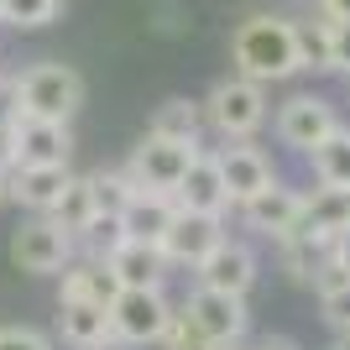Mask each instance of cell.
Here are the masks:
<instances>
[{"label":"cell","instance_id":"6da1fadb","mask_svg":"<svg viewBox=\"0 0 350 350\" xmlns=\"http://www.w3.org/2000/svg\"><path fill=\"white\" fill-rule=\"evenodd\" d=\"M230 58H235V79H251V84L293 79L298 73L293 21H282V16H251V21H241L230 37Z\"/></svg>","mask_w":350,"mask_h":350},{"label":"cell","instance_id":"7a4b0ae2","mask_svg":"<svg viewBox=\"0 0 350 350\" xmlns=\"http://www.w3.org/2000/svg\"><path fill=\"white\" fill-rule=\"evenodd\" d=\"M84 105V79L68 63H31L16 79V110L21 120H58L68 126V116Z\"/></svg>","mask_w":350,"mask_h":350},{"label":"cell","instance_id":"3957f363","mask_svg":"<svg viewBox=\"0 0 350 350\" xmlns=\"http://www.w3.org/2000/svg\"><path fill=\"white\" fill-rule=\"evenodd\" d=\"M199 110H204V120L225 142H246L267 120V94H262V84H251V79H219Z\"/></svg>","mask_w":350,"mask_h":350},{"label":"cell","instance_id":"277c9868","mask_svg":"<svg viewBox=\"0 0 350 350\" xmlns=\"http://www.w3.org/2000/svg\"><path fill=\"white\" fill-rule=\"evenodd\" d=\"M105 314H110L116 345H157L173 319V304L162 298V288H120Z\"/></svg>","mask_w":350,"mask_h":350},{"label":"cell","instance_id":"5b68a950","mask_svg":"<svg viewBox=\"0 0 350 350\" xmlns=\"http://www.w3.org/2000/svg\"><path fill=\"white\" fill-rule=\"evenodd\" d=\"M183 314H189L193 329H199L209 345H219V350H230L235 340L246 335V324H251L246 298H235V293H215V288H193L189 298H183Z\"/></svg>","mask_w":350,"mask_h":350},{"label":"cell","instance_id":"8992f818","mask_svg":"<svg viewBox=\"0 0 350 350\" xmlns=\"http://www.w3.org/2000/svg\"><path fill=\"white\" fill-rule=\"evenodd\" d=\"M68 256H73V241L47 215L16 225V235H11V262L21 267V272H31V278H53V272L68 267Z\"/></svg>","mask_w":350,"mask_h":350},{"label":"cell","instance_id":"52a82bcc","mask_svg":"<svg viewBox=\"0 0 350 350\" xmlns=\"http://www.w3.org/2000/svg\"><path fill=\"white\" fill-rule=\"evenodd\" d=\"M225 241V219L215 215H189V209H178L173 225L162 230L157 251H162V262L167 267H199L209 256V251Z\"/></svg>","mask_w":350,"mask_h":350},{"label":"cell","instance_id":"ba28073f","mask_svg":"<svg viewBox=\"0 0 350 350\" xmlns=\"http://www.w3.org/2000/svg\"><path fill=\"white\" fill-rule=\"evenodd\" d=\"M241 219H246L256 235H272V241L298 235V230H304V193L288 189L282 178H272L262 193H251L246 204H241Z\"/></svg>","mask_w":350,"mask_h":350},{"label":"cell","instance_id":"9c48e42d","mask_svg":"<svg viewBox=\"0 0 350 350\" xmlns=\"http://www.w3.org/2000/svg\"><path fill=\"white\" fill-rule=\"evenodd\" d=\"M251 282H256V251L246 241H219L209 251L204 262L193 267V288H215V293H235V298H246Z\"/></svg>","mask_w":350,"mask_h":350},{"label":"cell","instance_id":"30bf717a","mask_svg":"<svg viewBox=\"0 0 350 350\" xmlns=\"http://www.w3.org/2000/svg\"><path fill=\"white\" fill-rule=\"evenodd\" d=\"M335 126H340L335 105L319 100V94H293V100L278 110V136H282V146L304 152V157H308V152H314L329 131H335Z\"/></svg>","mask_w":350,"mask_h":350},{"label":"cell","instance_id":"8fae6325","mask_svg":"<svg viewBox=\"0 0 350 350\" xmlns=\"http://www.w3.org/2000/svg\"><path fill=\"white\" fill-rule=\"evenodd\" d=\"M193 152H199V146H183V142H157V136H146V142L131 152L126 173L136 178V189L173 193V189H178V178H183V167L193 162Z\"/></svg>","mask_w":350,"mask_h":350},{"label":"cell","instance_id":"7c38bea8","mask_svg":"<svg viewBox=\"0 0 350 350\" xmlns=\"http://www.w3.org/2000/svg\"><path fill=\"white\" fill-rule=\"evenodd\" d=\"M173 204L189 209V215H215V219H225L230 193H225V178H219L215 152H204V146L193 152V162L183 167V178H178V189H173Z\"/></svg>","mask_w":350,"mask_h":350},{"label":"cell","instance_id":"4fadbf2b","mask_svg":"<svg viewBox=\"0 0 350 350\" xmlns=\"http://www.w3.org/2000/svg\"><path fill=\"white\" fill-rule=\"evenodd\" d=\"M11 142H16L11 167H58V162H68L73 136H68V126H58V120H16Z\"/></svg>","mask_w":350,"mask_h":350},{"label":"cell","instance_id":"5bb4252c","mask_svg":"<svg viewBox=\"0 0 350 350\" xmlns=\"http://www.w3.org/2000/svg\"><path fill=\"white\" fill-rule=\"evenodd\" d=\"M215 162H219V178H225V193H230V204H246L251 193H262L267 183H272V157L267 152H256V146H246V142H235V146H225V152H215Z\"/></svg>","mask_w":350,"mask_h":350},{"label":"cell","instance_id":"9a60e30c","mask_svg":"<svg viewBox=\"0 0 350 350\" xmlns=\"http://www.w3.org/2000/svg\"><path fill=\"white\" fill-rule=\"evenodd\" d=\"M58 335L73 350H110L116 345L110 314L100 304H79V298H58Z\"/></svg>","mask_w":350,"mask_h":350},{"label":"cell","instance_id":"2e32d148","mask_svg":"<svg viewBox=\"0 0 350 350\" xmlns=\"http://www.w3.org/2000/svg\"><path fill=\"white\" fill-rule=\"evenodd\" d=\"M105 267L116 272L120 288H162V278H167V262H162V251L152 246V241H120L110 256H105Z\"/></svg>","mask_w":350,"mask_h":350},{"label":"cell","instance_id":"e0dca14e","mask_svg":"<svg viewBox=\"0 0 350 350\" xmlns=\"http://www.w3.org/2000/svg\"><path fill=\"white\" fill-rule=\"evenodd\" d=\"M68 162H58V167H11L5 173V183H11V199L21 209H31V215H47V209L58 204V193L68 189Z\"/></svg>","mask_w":350,"mask_h":350},{"label":"cell","instance_id":"ac0fdd59","mask_svg":"<svg viewBox=\"0 0 350 350\" xmlns=\"http://www.w3.org/2000/svg\"><path fill=\"white\" fill-rule=\"evenodd\" d=\"M178 204H173V193H157V189H136L131 193V204L120 209V225H126V235L131 241H152L157 246L162 230L173 225Z\"/></svg>","mask_w":350,"mask_h":350},{"label":"cell","instance_id":"d6986e66","mask_svg":"<svg viewBox=\"0 0 350 350\" xmlns=\"http://www.w3.org/2000/svg\"><path fill=\"white\" fill-rule=\"evenodd\" d=\"M116 293H120V282H116V272L105 262H94V256H68V267H63V298L110 308Z\"/></svg>","mask_w":350,"mask_h":350},{"label":"cell","instance_id":"ffe728a7","mask_svg":"<svg viewBox=\"0 0 350 350\" xmlns=\"http://www.w3.org/2000/svg\"><path fill=\"white\" fill-rule=\"evenodd\" d=\"M304 230L340 241V235L350 230V193H340V189H314V193H304Z\"/></svg>","mask_w":350,"mask_h":350},{"label":"cell","instance_id":"44dd1931","mask_svg":"<svg viewBox=\"0 0 350 350\" xmlns=\"http://www.w3.org/2000/svg\"><path fill=\"white\" fill-rule=\"evenodd\" d=\"M308 162H314L319 189L350 193V126H335V131H329L319 146H314V152H308Z\"/></svg>","mask_w":350,"mask_h":350},{"label":"cell","instance_id":"7402d4cb","mask_svg":"<svg viewBox=\"0 0 350 350\" xmlns=\"http://www.w3.org/2000/svg\"><path fill=\"white\" fill-rule=\"evenodd\" d=\"M278 256H282V267H288V278L308 282L324 262H329V256H335V241H329V235L298 230V235H282V241H278Z\"/></svg>","mask_w":350,"mask_h":350},{"label":"cell","instance_id":"603a6c76","mask_svg":"<svg viewBox=\"0 0 350 350\" xmlns=\"http://www.w3.org/2000/svg\"><path fill=\"white\" fill-rule=\"evenodd\" d=\"M199 126H204V110L193 100H162L146 136H157V142H183V146H199Z\"/></svg>","mask_w":350,"mask_h":350},{"label":"cell","instance_id":"cb8c5ba5","mask_svg":"<svg viewBox=\"0 0 350 350\" xmlns=\"http://www.w3.org/2000/svg\"><path fill=\"white\" fill-rule=\"evenodd\" d=\"M89 215H94V199H89V178H68V189L58 193V204L47 209V219H53V225H58L63 235H79L89 225Z\"/></svg>","mask_w":350,"mask_h":350},{"label":"cell","instance_id":"d4e9b609","mask_svg":"<svg viewBox=\"0 0 350 350\" xmlns=\"http://www.w3.org/2000/svg\"><path fill=\"white\" fill-rule=\"evenodd\" d=\"M89 178V199H94V209H105V215H120V209L131 204L136 193V178L126 173V167H94Z\"/></svg>","mask_w":350,"mask_h":350},{"label":"cell","instance_id":"484cf974","mask_svg":"<svg viewBox=\"0 0 350 350\" xmlns=\"http://www.w3.org/2000/svg\"><path fill=\"white\" fill-rule=\"evenodd\" d=\"M73 241H84L89 256H94V262H105V256H110V251L126 241V225H120V215H105V209H94V215H89V225L73 235Z\"/></svg>","mask_w":350,"mask_h":350},{"label":"cell","instance_id":"4316f807","mask_svg":"<svg viewBox=\"0 0 350 350\" xmlns=\"http://www.w3.org/2000/svg\"><path fill=\"white\" fill-rule=\"evenodd\" d=\"M293 53L298 68H329V21H293Z\"/></svg>","mask_w":350,"mask_h":350},{"label":"cell","instance_id":"83f0119b","mask_svg":"<svg viewBox=\"0 0 350 350\" xmlns=\"http://www.w3.org/2000/svg\"><path fill=\"white\" fill-rule=\"evenodd\" d=\"M58 5L63 0H0V21L31 31V27H47V21L58 16Z\"/></svg>","mask_w":350,"mask_h":350},{"label":"cell","instance_id":"f1b7e54d","mask_svg":"<svg viewBox=\"0 0 350 350\" xmlns=\"http://www.w3.org/2000/svg\"><path fill=\"white\" fill-rule=\"evenodd\" d=\"M157 345L162 350H219V345H209V340L193 329V319L183 314V308H173V319H167V329H162Z\"/></svg>","mask_w":350,"mask_h":350},{"label":"cell","instance_id":"f546056e","mask_svg":"<svg viewBox=\"0 0 350 350\" xmlns=\"http://www.w3.org/2000/svg\"><path fill=\"white\" fill-rule=\"evenodd\" d=\"M319 314L335 335H350V288H335V293H319Z\"/></svg>","mask_w":350,"mask_h":350},{"label":"cell","instance_id":"4dcf8cb0","mask_svg":"<svg viewBox=\"0 0 350 350\" xmlns=\"http://www.w3.org/2000/svg\"><path fill=\"white\" fill-rule=\"evenodd\" d=\"M0 350H53V340L31 324H0Z\"/></svg>","mask_w":350,"mask_h":350},{"label":"cell","instance_id":"1f68e13d","mask_svg":"<svg viewBox=\"0 0 350 350\" xmlns=\"http://www.w3.org/2000/svg\"><path fill=\"white\" fill-rule=\"evenodd\" d=\"M329 68L350 73V21H329Z\"/></svg>","mask_w":350,"mask_h":350},{"label":"cell","instance_id":"d6a6232c","mask_svg":"<svg viewBox=\"0 0 350 350\" xmlns=\"http://www.w3.org/2000/svg\"><path fill=\"white\" fill-rule=\"evenodd\" d=\"M308 282H314V293H335V288H350V272L335 262V256H329V262H324V267H319V272H314Z\"/></svg>","mask_w":350,"mask_h":350},{"label":"cell","instance_id":"836d02e7","mask_svg":"<svg viewBox=\"0 0 350 350\" xmlns=\"http://www.w3.org/2000/svg\"><path fill=\"white\" fill-rule=\"evenodd\" d=\"M16 120H21V110H16V79L0 73V126H16Z\"/></svg>","mask_w":350,"mask_h":350},{"label":"cell","instance_id":"e575fe53","mask_svg":"<svg viewBox=\"0 0 350 350\" xmlns=\"http://www.w3.org/2000/svg\"><path fill=\"white\" fill-rule=\"evenodd\" d=\"M16 162V142H11V126H0V173H11Z\"/></svg>","mask_w":350,"mask_h":350},{"label":"cell","instance_id":"d590c367","mask_svg":"<svg viewBox=\"0 0 350 350\" xmlns=\"http://www.w3.org/2000/svg\"><path fill=\"white\" fill-rule=\"evenodd\" d=\"M319 11L329 21H350V0H319Z\"/></svg>","mask_w":350,"mask_h":350},{"label":"cell","instance_id":"8d00e7d4","mask_svg":"<svg viewBox=\"0 0 350 350\" xmlns=\"http://www.w3.org/2000/svg\"><path fill=\"white\" fill-rule=\"evenodd\" d=\"M335 262H340V267H345V272H350V230H345V235H340V241H335Z\"/></svg>","mask_w":350,"mask_h":350},{"label":"cell","instance_id":"74e56055","mask_svg":"<svg viewBox=\"0 0 350 350\" xmlns=\"http://www.w3.org/2000/svg\"><path fill=\"white\" fill-rule=\"evenodd\" d=\"M11 204V183H5V173H0V209Z\"/></svg>","mask_w":350,"mask_h":350},{"label":"cell","instance_id":"f35d334b","mask_svg":"<svg viewBox=\"0 0 350 350\" xmlns=\"http://www.w3.org/2000/svg\"><path fill=\"white\" fill-rule=\"evenodd\" d=\"M262 350H293V345H288V340H267Z\"/></svg>","mask_w":350,"mask_h":350},{"label":"cell","instance_id":"ab89813d","mask_svg":"<svg viewBox=\"0 0 350 350\" xmlns=\"http://www.w3.org/2000/svg\"><path fill=\"white\" fill-rule=\"evenodd\" d=\"M340 350H350V335H340Z\"/></svg>","mask_w":350,"mask_h":350}]
</instances>
